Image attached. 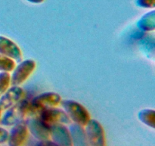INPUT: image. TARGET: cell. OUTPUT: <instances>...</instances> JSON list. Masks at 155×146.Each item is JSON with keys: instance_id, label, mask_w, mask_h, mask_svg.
<instances>
[{"instance_id": "6da1fadb", "label": "cell", "mask_w": 155, "mask_h": 146, "mask_svg": "<svg viewBox=\"0 0 155 146\" xmlns=\"http://www.w3.org/2000/svg\"><path fill=\"white\" fill-rule=\"evenodd\" d=\"M41 110L32 104L30 100L24 98L12 107L5 110L0 119V124L4 126H13L32 117L39 116Z\"/></svg>"}, {"instance_id": "8fae6325", "label": "cell", "mask_w": 155, "mask_h": 146, "mask_svg": "<svg viewBox=\"0 0 155 146\" xmlns=\"http://www.w3.org/2000/svg\"><path fill=\"white\" fill-rule=\"evenodd\" d=\"M28 134L29 131L25 121L14 125L8 132L7 141L8 146H23L27 141Z\"/></svg>"}, {"instance_id": "7a4b0ae2", "label": "cell", "mask_w": 155, "mask_h": 146, "mask_svg": "<svg viewBox=\"0 0 155 146\" xmlns=\"http://www.w3.org/2000/svg\"><path fill=\"white\" fill-rule=\"evenodd\" d=\"M62 108L71 121L81 126H85L91 120L90 113L83 105L74 100H61Z\"/></svg>"}, {"instance_id": "ffe728a7", "label": "cell", "mask_w": 155, "mask_h": 146, "mask_svg": "<svg viewBox=\"0 0 155 146\" xmlns=\"http://www.w3.org/2000/svg\"><path fill=\"white\" fill-rule=\"evenodd\" d=\"M36 146H59L58 144H55L51 140H47V141H39Z\"/></svg>"}, {"instance_id": "5bb4252c", "label": "cell", "mask_w": 155, "mask_h": 146, "mask_svg": "<svg viewBox=\"0 0 155 146\" xmlns=\"http://www.w3.org/2000/svg\"><path fill=\"white\" fill-rule=\"evenodd\" d=\"M139 120L146 126L154 129L155 127V111L153 109H143L138 113Z\"/></svg>"}, {"instance_id": "8992f818", "label": "cell", "mask_w": 155, "mask_h": 146, "mask_svg": "<svg viewBox=\"0 0 155 146\" xmlns=\"http://www.w3.org/2000/svg\"><path fill=\"white\" fill-rule=\"evenodd\" d=\"M25 91L21 86L11 85L0 97V108L2 111L6 110L25 98Z\"/></svg>"}, {"instance_id": "5b68a950", "label": "cell", "mask_w": 155, "mask_h": 146, "mask_svg": "<svg viewBox=\"0 0 155 146\" xmlns=\"http://www.w3.org/2000/svg\"><path fill=\"white\" fill-rule=\"evenodd\" d=\"M39 118L48 126L54 124H70L71 120L64 110L57 107H47L41 110Z\"/></svg>"}, {"instance_id": "44dd1931", "label": "cell", "mask_w": 155, "mask_h": 146, "mask_svg": "<svg viewBox=\"0 0 155 146\" xmlns=\"http://www.w3.org/2000/svg\"><path fill=\"white\" fill-rule=\"evenodd\" d=\"M27 1L30 3H33V4H41V3L43 2L45 0H27Z\"/></svg>"}, {"instance_id": "30bf717a", "label": "cell", "mask_w": 155, "mask_h": 146, "mask_svg": "<svg viewBox=\"0 0 155 146\" xmlns=\"http://www.w3.org/2000/svg\"><path fill=\"white\" fill-rule=\"evenodd\" d=\"M0 54L13 59L15 62L23 60V53L18 44L12 40L0 35Z\"/></svg>"}, {"instance_id": "9a60e30c", "label": "cell", "mask_w": 155, "mask_h": 146, "mask_svg": "<svg viewBox=\"0 0 155 146\" xmlns=\"http://www.w3.org/2000/svg\"><path fill=\"white\" fill-rule=\"evenodd\" d=\"M16 65V62L13 59L0 54V71L12 72Z\"/></svg>"}, {"instance_id": "4fadbf2b", "label": "cell", "mask_w": 155, "mask_h": 146, "mask_svg": "<svg viewBox=\"0 0 155 146\" xmlns=\"http://www.w3.org/2000/svg\"><path fill=\"white\" fill-rule=\"evenodd\" d=\"M136 26L143 32H152L155 30V10L144 14L136 22Z\"/></svg>"}, {"instance_id": "d6986e66", "label": "cell", "mask_w": 155, "mask_h": 146, "mask_svg": "<svg viewBox=\"0 0 155 146\" xmlns=\"http://www.w3.org/2000/svg\"><path fill=\"white\" fill-rule=\"evenodd\" d=\"M8 138V132L4 128L0 126V144L7 142Z\"/></svg>"}, {"instance_id": "e0dca14e", "label": "cell", "mask_w": 155, "mask_h": 146, "mask_svg": "<svg viewBox=\"0 0 155 146\" xmlns=\"http://www.w3.org/2000/svg\"><path fill=\"white\" fill-rule=\"evenodd\" d=\"M141 49L144 50L145 53H148L149 54V57L154 56V38H145L142 40L141 42Z\"/></svg>"}, {"instance_id": "277c9868", "label": "cell", "mask_w": 155, "mask_h": 146, "mask_svg": "<svg viewBox=\"0 0 155 146\" xmlns=\"http://www.w3.org/2000/svg\"><path fill=\"white\" fill-rule=\"evenodd\" d=\"M84 130L89 146H107L104 128L99 122L91 119Z\"/></svg>"}, {"instance_id": "ba28073f", "label": "cell", "mask_w": 155, "mask_h": 146, "mask_svg": "<svg viewBox=\"0 0 155 146\" xmlns=\"http://www.w3.org/2000/svg\"><path fill=\"white\" fill-rule=\"evenodd\" d=\"M61 100L62 98L60 94L52 91H48L35 96L30 101L35 107L42 110L44 108L57 107L61 104Z\"/></svg>"}, {"instance_id": "ac0fdd59", "label": "cell", "mask_w": 155, "mask_h": 146, "mask_svg": "<svg viewBox=\"0 0 155 146\" xmlns=\"http://www.w3.org/2000/svg\"><path fill=\"white\" fill-rule=\"evenodd\" d=\"M136 5L141 9L152 10L155 8V0H136Z\"/></svg>"}, {"instance_id": "2e32d148", "label": "cell", "mask_w": 155, "mask_h": 146, "mask_svg": "<svg viewBox=\"0 0 155 146\" xmlns=\"http://www.w3.org/2000/svg\"><path fill=\"white\" fill-rule=\"evenodd\" d=\"M11 86L10 73L0 71V97Z\"/></svg>"}, {"instance_id": "7c38bea8", "label": "cell", "mask_w": 155, "mask_h": 146, "mask_svg": "<svg viewBox=\"0 0 155 146\" xmlns=\"http://www.w3.org/2000/svg\"><path fill=\"white\" fill-rule=\"evenodd\" d=\"M69 131L72 139L73 146H89L83 126L74 123L70 126Z\"/></svg>"}, {"instance_id": "9c48e42d", "label": "cell", "mask_w": 155, "mask_h": 146, "mask_svg": "<svg viewBox=\"0 0 155 146\" xmlns=\"http://www.w3.org/2000/svg\"><path fill=\"white\" fill-rule=\"evenodd\" d=\"M50 140L59 146H73L69 129L64 124L49 126Z\"/></svg>"}, {"instance_id": "52a82bcc", "label": "cell", "mask_w": 155, "mask_h": 146, "mask_svg": "<svg viewBox=\"0 0 155 146\" xmlns=\"http://www.w3.org/2000/svg\"><path fill=\"white\" fill-rule=\"evenodd\" d=\"M29 132L39 141L50 140L49 126L45 124L39 116L32 117L26 120Z\"/></svg>"}, {"instance_id": "7402d4cb", "label": "cell", "mask_w": 155, "mask_h": 146, "mask_svg": "<svg viewBox=\"0 0 155 146\" xmlns=\"http://www.w3.org/2000/svg\"><path fill=\"white\" fill-rule=\"evenodd\" d=\"M2 110L1 108H0V119H1V116H2Z\"/></svg>"}, {"instance_id": "3957f363", "label": "cell", "mask_w": 155, "mask_h": 146, "mask_svg": "<svg viewBox=\"0 0 155 146\" xmlns=\"http://www.w3.org/2000/svg\"><path fill=\"white\" fill-rule=\"evenodd\" d=\"M36 67V62L33 59H27L18 62L11 75V85L21 86L33 74Z\"/></svg>"}]
</instances>
